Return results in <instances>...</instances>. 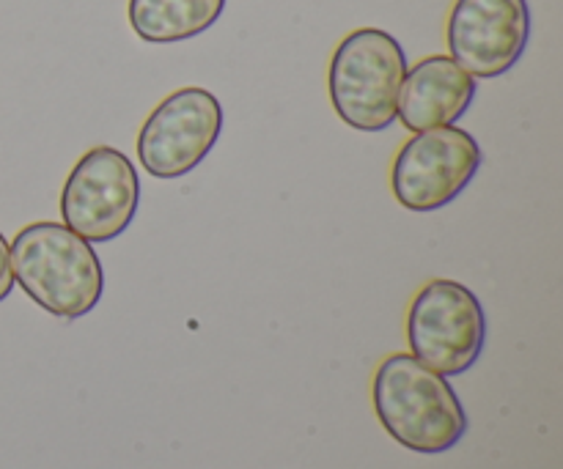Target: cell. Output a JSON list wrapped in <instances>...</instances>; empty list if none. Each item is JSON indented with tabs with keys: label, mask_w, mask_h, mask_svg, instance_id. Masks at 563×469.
Wrapping results in <instances>:
<instances>
[{
	"label": "cell",
	"mask_w": 563,
	"mask_h": 469,
	"mask_svg": "<svg viewBox=\"0 0 563 469\" xmlns=\"http://www.w3.org/2000/svg\"><path fill=\"white\" fill-rule=\"evenodd\" d=\"M374 412L385 432L416 454H445L467 432V412L443 373L412 355H390L374 373Z\"/></svg>",
	"instance_id": "obj_1"
},
{
	"label": "cell",
	"mask_w": 563,
	"mask_h": 469,
	"mask_svg": "<svg viewBox=\"0 0 563 469\" xmlns=\"http://www.w3.org/2000/svg\"><path fill=\"white\" fill-rule=\"evenodd\" d=\"M20 289L58 319H80L99 305L104 269L91 242L60 223H31L9 245Z\"/></svg>",
	"instance_id": "obj_2"
},
{
	"label": "cell",
	"mask_w": 563,
	"mask_h": 469,
	"mask_svg": "<svg viewBox=\"0 0 563 469\" xmlns=\"http://www.w3.org/2000/svg\"><path fill=\"white\" fill-rule=\"evenodd\" d=\"M407 55L379 27H357L341 38L330 60V102L335 115L357 132L388 130L399 113Z\"/></svg>",
	"instance_id": "obj_3"
},
{
	"label": "cell",
	"mask_w": 563,
	"mask_h": 469,
	"mask_svg": "<svg viewBox=\"0 0 563 469\" xmlns=\"http://www.w3.org/2000/svg\"><path fill=\"white\" fill-rule=\"evenodd\" d=\"M407 340L412 357L443 377L471 371L487 344L482 302L456 280H432L412 300Z\"/></svg>",
	"instance_id": "obj_4"
},
{
	"label": "cell",
	"mask_w": 563,
	"mask_h": 469,
	"mask_svg": "<svg viewBox=\"0 0 563 469\" xmlns=\"http://www.w3.org/2000/svg\"><path fill=\"white\" fill-rule=\"evenodd\" d=\"M141 203V179L124 152L97 146L82 154L60 192V217L91 245L113 242L132 225Z\"/></svg>",
	"instance_id": "obj_5"
},
{
	"label": "cell",
	"mask_w": 563,
	"mask_h": 469,
	"mask_svg": "<svg viewBox=\"0 0 563 469\" xmlns=\"http://www.w3.org/2000/svg\"><path fill=\"white\" fill-rule=\"evenodd\" d=\"M482 146L460 126L416 132L399 148L390 170L396 201L410 212H434L465 192L482 168Z\"/></svg>",
	"instance_id": "obj_6"
},
{
	"label": "cell",
	"mask_w": 563,
	"mask_h": 469,
	"mask_svg": "<svg viewBox=\"0 0 563 469\" xmlns=\"http://www.w3.org/2000/svg\"><path fill=\"white\" fill-rule=\"evenodd\" d=\"M223 132V108L207 88H179L137 132V159L154 179L174 181L207 159Z\"/></svg>",
	"instance_id": "obj_7"
},
{
	"label": "cell",
	"mask_w": 563,
	"mask_h": 469,
	"mask_svg": "<svg viewBox=\"0 0 563 469\" xmlns=\"http://www.w3.org/2000/svg\"><path fill=\"white\" fill-rule=\"evenodd\" d=\"M445 38L451 58L471 77L506 75L520 64L531 38L528 0H456Z\"/></svg>",
	"instance_id": "obj_8"
},
{
	"label": "cell",
	"mask_w": 563,
	"mask_h": 469,
	"mask_svg": "<svg viewBox=\"0 0 563 469\" xmlns=\"http://www.w3.org/2000/svg\"><path fill=\"white\" fill-rule=\"evenodd\" d=\"M476 99V77L467 75L451 55H429L405 75L399 93L401 124L410 132L451 126Z\"/></svg>",
	"instance_id": "obj_9"
},
{
	"label": "cell",
	"mask_w": 563,
	"mask_h": 469,
	"mask_svg": "<svg viewBox=\"0 0 563 469\" xmlns=\"http://www.w3.org/2000/svg\"><path fill=\"white\" fill-rule=\"evenodd\" d=\"M223 9L225 0H130V25L143 42H187L209 31Z\"/></svg>",
	"instance_id": "obj_10"
},
{
	"label": "cell",
	"mask_w": 563,
	"mask_h": 469,
	"mask_svg": "<svg viewBox=\"0 0 563 469\" xmlns=\"http://www.w3.org/2000/svg\"><path fill=\"white\" fill-rule=\"evenodd\" d=\"M14 289V272H11V256H9V242L0 234V302L11 294Z\"/></svg>",
	"instance_id": "obj_11"
}]
</instances>
